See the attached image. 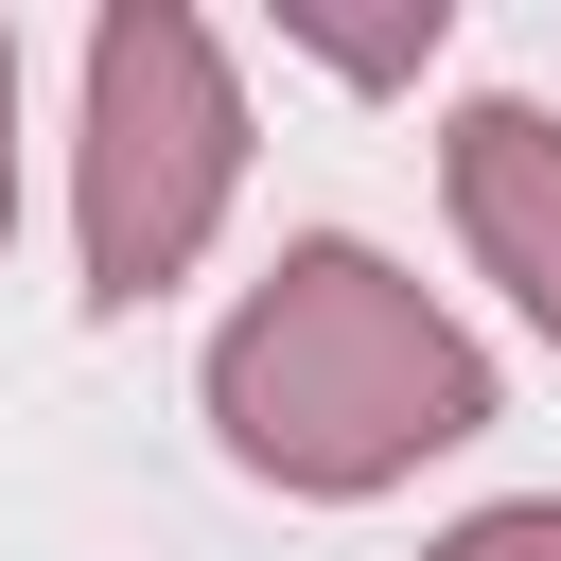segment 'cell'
<instances>
[{
	"label": "cell",
	"mask_w": 561,
	"mask_h": 561,
	"mask_svg": "<svg viewBox=\"0 0 561 561\" xmlns=\"http://www.w3.org/2000/svg\"><path fill=\"white\" fill-rule=\"evenodd\" d=\"M298 53H333L351 88H403V70L438 53V0H421V18H298Z\"/></svg>",
	"instance_id": "4"
},
{
	"label": "cell",
	"mask_w": 561,
	"mask_h": 561,
	"mask_svg": "<svg viewBox=\"0 0 561 561\" xmlns=\"http://www.w3.org/2000/svg\"><path fill=\"white\" fill-rule=\"evenodd\" d=\"M438 193H456V245H473V280H508V316L561 351V105H526V88H473V105L438 123Z\"/></svg>",
	"instance_id": "3"
},
{
	"label": "cell",
	"mask_w": 561,
	"mask_h": 561,
	"mask_svg": "<svg viewBox=\"0 0 561 561\" xmlns=\"http://www.w3.org/2000/svg\"><path fill=\"white\" fill-rule=\"evenodd\" d=\"M421 561H561V491H508V508H456Z\"/></svg>",
	"instance_id": "5"
},
{
	"label": "cell",
	"mask_w": 561,
	"mask_h": 561,
	"mask_svg": "<svg viewBox=\"0 0 561 561\" xmlns=\"http://www.w3.org/2000/svg\"><path fill=\"white\" fill-rule=\"evenodd\" d=\"M0 245H18V18H0Z\"/></svg>",
	"instance_id": "6"
},
{
	"label": "cell",
	"mask_w": 561,
	"mask_h": 561,
	"mask_svg": "<svg viewBox=\"0 0 561 561\" xmlns=\"http://www.w3.org/2000/svg\"><path fill=\"white\" fill-rule=\"evenodd\" d=\"M245 193V88L210 53L193 0H105L88 18V140H70V245H88V316H140L210 263Z\"/></svg>",
	"instance_id": "2"
},
{
	"label": "cell",
	"mask_w": 561,
	"mask_h": 561,
	"mask_svg": "<svg viewBox=\"0 0 561 561\" xmlns=\"http://www.w3.org/2000/svg\"><path fill=\"white\" fill-rule=\"evenodd\" d=\"M193 386H210L228 473H263V491H298V508H368V491H403L421 456L491 438V351H473L386 245H351V228H298V245L228 298V333H210Z\"/></svg>",
	"instance_id": "1"
}]
</instances>
